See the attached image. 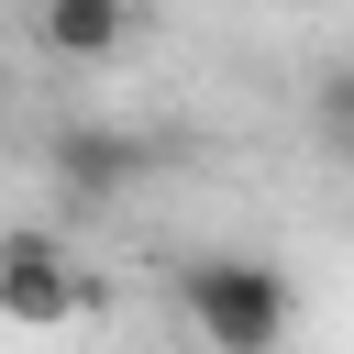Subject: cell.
Listing matches in <instances>:
<instances>
[{
  "mask_svg": "<svg viewBox=\"0 0 354 354\" xmlns=\"http://www.w3.org/2000/svg\"><path fill=\"white\" fill-rule=\"evenodd\" d=\"M100 299V277L77 266V243L55 221H0V321L11 332H66Z\"/></svg>",
  "mask_w": 354,
  "mask_h": 354,
  "instance_id": "2",
  "label": "cell"
},
{
  "mask_svg": "<svg viewBox=\"0 0 354 354\" xmlns=\"http://www.w3.org/2000/svg\"><path fill=\"white\" fill-rule=\"evenodd\" d=\"M33 33L55 66H111L133 44V0H33Z\"/></svg>",
  "mask_w": 354,
  "mask_h": 354,
  "instance_id": "4",
  "label": "cell"
},
{
  "mask_svg": "<svg viewBox=\"0 0 354 354\" xmlns=\"http://www.w3.org/2000/svg\"><path fill=\"white\" fill-rule=\"evenodd\" d=\"M310 133H321V155L354 166V66H332V77L310 88Z\"/></svg>",
  "mask_w": 354,
  "mask_h": 354,
  "instance_id": "5",
  "label": "cell"
},
{
  "mask_svg": "<svg viewBox=\"0 0 354 354\" xmlns=\"http://www.w3.org/2000/svg\"><path fill=\"white\" fill-rule=\"evenodd\" d=\"M177 310L210 354H288L299 332V277L277 254H188L177 266Z\"/></svg>",
  "mask_w": 354,
  "mask_h": 354,
  "instance_id": "1",
  "label": "cell"
},
{
  "mask_svg": "<svg viewBox=\"0 0 354 354\" xmlns=\"http://www.w3.org/2000/svg\"><path fill=\"white\" fill-rule=\"evenodd\" d=\"M44 166H55V188H66V199H122V188L155 166V144H144V133H122V122H66Z\"/></svg>",
  "mask_w": 354,
  "mask_h": 354,
  "instance_id": "3",
  "label": "cell"
}]
</instances>
